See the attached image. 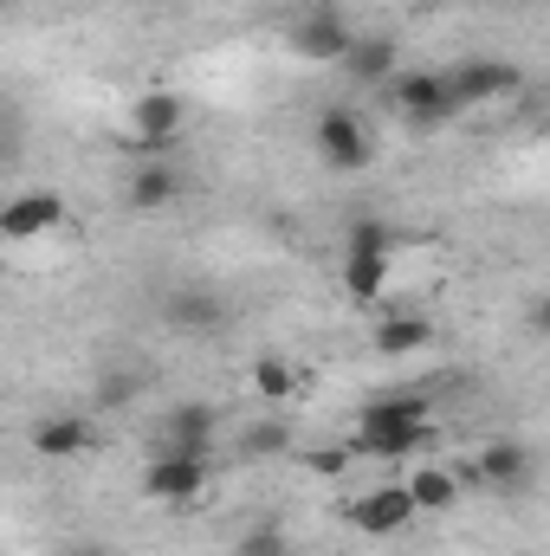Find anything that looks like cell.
<instances>
[{
	"mask_svg": "<svg viewBox=\"0 0 550 556\" xmlns=\"http://www.w3.org/2000/svg\"><path fill=\"white\" fill-rule=\"evenodd\" d=\"M427 440H434V408H427V395H376V402L357 415L350 453H357V459H409Z\"/></svg>",
	"mask_w": 550,
	"mask_h": 556,
	"instance_id": "obj_1",
	"label": "cell"
},
{
	"mask_svg": "<svg viewBox=\"0 0 550 556\" xmlns=\"http://www.w3.org/2000/svg\"><path fill=\"white\" fill-rule=\"evenodd\" d=\"M337 278H343V298L350 304H376L396 278V233L389 220L363 214L343 227V247H337Z\"/></svg>",
	"mask_w": 550,
	"mask_h": 556,
	"instance_id": "obj_2",
	"label": "cell"
},
{
	"mask_svg": "<svg viewBox=\"0 0 550 556\" xmlns=\"http://www.w3.org/2000/svg\"><path fill=\"white\" fill-rule=\"evenodd\" d=\"M383 91H389V104L402 111V124L421 130V137H427V130H447V124L466 117L460 98H453V78H447V72H396Z\"/></svg>",
	"mask_w": 550,
	"mask_h": 556,
	"instance_id": "obj_3",
	"label": "cell"
},
{
	"mask_svg": "<svg viewBox=\"0 0 550 556\" xmlns=\"http://www.w3.org/2000/svg\"><path fill=\"white\" fill-rule=\"evenodd\" d=\"M311 142H317V162L337 168V175H357V168L376 162V137H370V124L350 104H324L317 124H311Z\"/></svg>",
	"mask_w": 550,
	"mask_h": 556,
	"instance_id": "obj_4",
	"label": "cell"
},
{
	"mask_svg": "<svg viewBox=\"0 0 550 556\" xmlns=\"http://www.w3.org/2000/svg\"><path fill=\"white\" fill-rule=\"evenodd\" d=\"M137 492L149 505H162V511H188V505L208 492V459H201V453H162V446H155V459L142 466Z\"/></svg>",
	"mask_w": 550,
	"mask_h": 556,
	"instance_id": "obj_5",
	"label": "cell"
},
{
	"mask_svg": "<svg viewBox=\"0 0 550 556\" xmlns=\"http://www.w3.org/2000/svg\"><path fill=\"white\" fill-rule=\"evenodd\" d=\"M447 78H453V98H460V111L505 104V98H518V91L532 85V72H525L518 59H460V65H447Z\"/></svg>",
	"mask_w": 550,
	"mask_h": 556,
	"instance_id": "obj_6",
	"label": "cell"
},
{
	"mask_svg": "<svg viewBox=\"0 0 550 556\" xmlns=\"http://www.w3.org/2000/svg\"><path fill=\"white\" fill-rule=\"evenodd\" d=\"M532 472H538V453H532L525 440L499 433V440L479 446V459H473L466 472H453V479H460V492H466V485H486V492H525Z\"/></svg>",
	"mask_w": 550,
	"mask_h": 556,
	"instance_id": "obj_7",
	"label": "cell"
},
{
	"mask_svg": "<svg viewBox=\"0 0 550 556\" xmlns=\"http://www.w3.org/2000/svg\"><path fill=\"white\" fill-rule=\"evenodd\" d=\"M65 227V194L59 188H20L0 201V240L7 247H26V240H46Z\"/></svg>",
	"mask_w": 550,
	"mask_h": 556,
	"instance_id": "obj_8",
	"label": "cell"
},
{
	"mask_svg": "<svg viewBox=\"0 0 550 556\" xmlns=\"http://www.w3.org/2000/svg\"><path fill=\"white\" fill-rule=\"evenodd\" d=\"M414 518V498H409V485L396 479V485H370V492H357L350 505H343V525L350 531H363V538H402Z\"/></svg>",
	"mask_w": 550,
	"mask_h": 556,
	"instance_id": "obj_9",
	"label": "cell"
},
{
	"mask_svg": "<svg viewBox=\"0 0 550 556\" xmlns=\"http://www.w3.org/2000/svg\"><path fill=\"white\" fill-rule=\"evenodd\" d=\"M291 59H304V65H337L343 52H350V39H357V26L337 13V7H311V13H298L291 20Z\"/></svg>",
	"mask_w": 550,
	"mask_h": 556,
	"instance_id": "obj_10",
	"label": "cell"
},
{
	"mask_svg": "<svg viewBox=\"0 0 550 556\" xmlns=\"http://www.w3.org/2000/svg\"><path fill=\"white\" fill-rule=\"evenodd\" d=\"M162 317H168V330H182V337H221V330L234 324V304H227L221 291H208V285H175V291L162 298Z\"/></svg>",
	"mask_w": 550,
	"mask_h": 556,
	"instance_id": "obj_11",
	"label": "cell"
},
{
	"mask_svg": "<svg viewBox=\"0 0 550 556\" xmlns=\"http://www.w3.org/2000/svg\"><path fill=\"white\" fill-rule=\"evenodd\" d=\"M130 137H137L142 149H168V142H182L188 137V98L168 91V85L142 91L137 104H130Z\"/></svg>",
	"mask_w": 550,
	"mask_h": 556,
	"instance_id": "obj_12",
	"label": "cell"
},
{
	"mask_svg": "<svg viewBox=\"0 0 550 556\" xmlns=\"http://www.w3.org/2000/svg\"><path fill=\"white\" fill-rule=\"evenodd\" d=\"M214 440H221V408L214 402H175L168 415L155 420V446L162 453H214Z\"/></svg>",
	"mask_w": 550,
	"mask_h": 556,
	"instance_id": "obj_13",
	"label": "cell"
},
{
	"mask_svg": "<svg viewBox=\"0 0 550 556\" xmlns=\"http://www.w3.org/2000/svg\"><path fill=\"white\" fill-rule=\"evenodd\" d=\"M337 65H343V78H350V85L376 91V85H389V78L402 72V46H396V33H357V39H350V52H343Z\"/></svg>",
	"mask_w": 550,
	"mask_h": 556,
	"instance_id": "obj_14",
	"label": "cell"
},
{
	"mask_svg": "<svg viewBox=\"0 0 550 556\" xmlns=\"http://www.w3.org/2000/svg\"><path fill=\"white\" fill-rule=\"evenodd\" d=\"M175 201H182V168L175 162H137L124 175V207L130 214H162Z\"/></svg>",
	"mask_w": 550,
	"mask_h": 556,
	"instance_id": "obj_15",
	"label": "cell"
},
{
	"mask_svg": "<svg viewBox=\"0 0 550 556\" xmlns=\"http://www.w3.org/2000/svg\"><path fill=\"white\" fill-rule=\"evenodd\" d=\"M26 440H33V453H39V459H85L98 433H91V420H85V415H39Z\"/></svg>",
	"mask_w": 550,
	"mask_h": 556,
	"instance_id": "obj_16",
	"label": "cell"
},
{
	"mask_svg": "<svg viewBox=\"0 0 550 556\" xmlns=\"http://www.w3.org/2000/svg\"><path fill=\"white\" fill-rule=\"evenodd\" d=\"M376 356H389V363H402L414 350H427L434 343V317H421V311H389L383 324H376Z\"/></svg>",
	"mask_w": 550,
	"mask_h": 556,
	"instance_id": "obj_17",
	"label": "cell"
},
{
	"mask_svg": "<svg viewBox=\"0 0 550 556\" xmlns=\"http://www.w3.org/2000/svg\"><path fill=\"white\" fill-rule=\"evenodd\" d=\"M253 389H260V402H273V408H285V402H298L304 376H298V363H291V356H278V350H266V356L253 363Z\"/></svg>",
	"mask_w": 550,
	"mask_h": 556,
	"instance_id": "obj_18",
	"label": "cell"
},
{
	"mask_svg": "<svg viewBox=\"0 0 550 556\" xmlns=\"http://www.w3.org/2000/svg\"><path fill=\"white\" fill-rule=\"evenodd\" d=\"M409 485V498H414V511L427 518V511H453L460 505V479L447 472V466H421L414 479H402Z\"/></svg>",
	"mask_w": 550,
	"mask_h": 556,
	"instance_id": "obj_19",
	"label": "cell"
},
{
	"mask_svg": "<svg viewBox=\"0 0 550 556\" xmlns=\"http://www.w3.org/2000/svg\"><path fill=\"white\" fill-rule=\"evenodd\" d=\"M285 551H291V544H285V531H278V525H253V531L234 544V556H285Z\"/></svg>",
	"mask_w": 550,
	"mask_h": 556,
	"instance_id": "obj_20",
	"label": "cell"
},
{
	"mask_svg": "<svg viewBox=\"0 0 550 556\" xmlns=\"http://www.w3.org/2000/svg\"><path fill=\"white\" fill-rule=\"evenodd\" d=\"M285 446H291V440H285V427H278V420H260V427L247 433V453H285Z\"/></svg>",
	"mask_w": 550,
	"mask_h": 556,
	"instance_id": "obj_21",
	"label": "cell"
},
{
	"mask_svg": "<svg viewBox=\"0 0 550 556\" xmlns=\"http://www.w3.org/2000/svg\"><path fill=\"white\" fill-rule=\"evenodd\" d=\"M350 459H357L350 446H324V453H311V472H324V479H343V472H350Z\"/></svg>",
	"mask_w": 550,
	"mask_h": 556,
	"instance_id": "obj_22",
	"label": "cell"
},
{
	"mask_svg": "<svg viewBox=\"0 0 550 556\" xmlns=\"http://www.w3.org/2000/svg\"><path fill=\"white\" fill-rule=\"evenodd\" d=\"M59 556H117V551H104V544H72V551H59Z\"/></svg>",
	"mask_w": 550,
	"mask_h": 556,
	"instance_id": "obj_23",
	"label": "cell"
},
{
	"mask_svg": "<svg viewBox=\"0 0 550 556\" xmlns=\"http://www.w3.org/2000/svg\"><path fill=\"white\" fill-rule=\"evenodd\" d=\"M0 7H13V0H0Z\"/></svg>",
	"mask_w": 550,
	"mask_h": 556,
	"instance_id": "obj_24",
	"label": "cell"
},
{
	"mask_svg": "<svg viewBox=\"0 0 550 556\" xmlns=\"http://www.w3.org/2000/svg\"><path fill=\"white\" fill-rule=\"evenodd\" d=\"M285 556H291V551H285Z\"/></svg>",
	"mask_w": 550,
	"mask_h": 556,
	"instance_id": "obj_25",
	"label": "cell"
}]
</instances>
